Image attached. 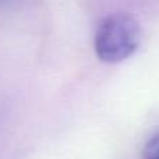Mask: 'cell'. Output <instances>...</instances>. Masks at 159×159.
Instances as JSON below:
<instances>
[{
  "mask_svg": "<svg viewBox=\"0 0 159 159\" xmlns=\"http://www.w3.org/2000/svg\"><path fill=\"white\" fill-rule=\"evenodd\" d=\"M141 42V27L131 16L116 13L99 22L93 38V49L103 63L115 64L127 60Z\"/></svg>",
  "mask_w": 159,
  "mask_h": 159,
  "instance_id": "1",
  "label": "cell"
},
{
  "mask_svg": "<svg viewBox=\"0 0 159 159\" xmlns=\"http://www.w3.org/2000/svg\"><path fill=\"white\" fill-rule=\"evenodd\" d=\"M144 159H159V135H155L147 143L144 148Z\"/></svg>",
  "mask_w": 159,
  "mask_h": 159,
  "instance_id": "2",
  "label": "cell"
}]
</instances>
